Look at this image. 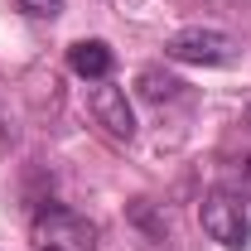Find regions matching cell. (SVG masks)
<instances>
[{
  "label": "cell",
  "mask_w": 251,
  "mask_h": 251,
  "mask_svg": "<svg viewBox=\"0 0 251 251\" xmlns=\"http://www.w3.org/2000/svg\"><path fill=\"white\" fill-rule=\"evenodd\" d=\"M20 10L34 15V20H53V15L63 10V0H20Z\"/></svg>",
  "instance_id": "52a82bcc"
},
{
  "label": "cell",
  "mask_w": 251,
  "mask_h": 251,
  "mask_svg": "<svg viewBox=\"0 0 251 251\" xmlns=\"http://www.w3.org/2000/svg\"><path fill=\"white\" fill-rule=\"evenodd\" d=\"M135 92L145 97V101H155V106H164V101H179L184 97V82L169 77V73H159V68H145L140 82H135Z\"/></svg>",
  "instance_id": "8992f818"
},
{
  "label": "cell",
  "mask_w": 251,
  "mask_h": 251,
  "mask_svg": "<svg viewBox=\"0 0 251 251\" xmlns=\"http://www.w3.org/2000/svg\"><path fill=\"white\" fill-rule=\"evenodd\" d=\"M164 58L174 63H193V68H232L242 58V39H232L227 29H179L169 44H164Z\"/></svg>",
  "instance_id": "6da1fadb"
},
{
  "label": "cell",
  "mask_w": 251,
  "mask_h": 251,
  "mask_svg": "<svg viewBox=\"0 0 251 251\" xmlns=\"http://www.w3.org/2000/svg\"><path fill=\"white\" fill-rule=\"evenodd\" d=\"M34 237L44 251H92V222H82L77 213H68L63 203H49L34 213Z\"/></svg>",
  "instance_id": "3957f363"
},
{
  "label": "cell",
  "mask_w": 251,
  "mask_h": 251,
  "mask_svg": "<svg viewBox=\"0 0 251 251\" xmlns=\"http://www.w3.org/2000/svg\"><path fill=\"white\" fill-rule=\"evenodd\" d=\"M198 218H203V232H208L218 247H227V251H242V247L251 242L247 208H242V198H237V193H227V188L208 193V198L198 203Z\"/></svg>",
  "instance_id": "7a4b0ae2"
},
{
  "label": "cell",
  "mask_w": 251,
  "mask_h": 251,
  "mask_svg": "<svg viewBox=\"0 0 251 251\" xmlns=\"http://www.w3.org/2000/svg\"><path fill=\"white\" fill-rule=\"evenodd\" d=\"M92 116H97V126H101L106 135H116V140H130V135H135V111H130V101H126V87L97 82L92 87Z\"/></svg>",
  "instance_id": "277c9868"
},
{
  "label": "cell",
  "mask_w": 251,
  "mask_h": 251,
  "mask_svg": "<svg viewBox=\"0 0 251 251\" xmlns=\"http://www.w3.org/2000/svg\"><path fill=\"white\" fill-rule=\"evenodd\" d=\"M111 49L101 44V39H77L73 49H68V68L82 77V82H106L111 77Z\"/></svg>",
  "instance_id": "5b68a950"
}]
</instances>
